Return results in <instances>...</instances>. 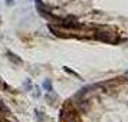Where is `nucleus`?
I'll use <instances>...</instances> for the list:
<instances>
[{"instance_id": "1", "label": "nucleus", "mask_w": 128, "mask_h": 122, "mask_svg": "<svg viewBox=\"0 0 128 122\" xmlns=\"http://www.w3.org/2000/svg\"><path fill=\"white\" fill-rule=\"evenodd\" d=\"M43 86H45V88H49V89H50V86H52V85H50V82H49V81H46L45 83H43ZM50 91H52V89H50ZM50 91H49V92H50Z\"/></svg>"}, {"instance_id": "2", "label": "nucleus", "mask_w": 128, "mask_h": 122, "mask_svg": "<svg viewBox=\"0 0 128 122\" xmlns=\"http://www.w3.org/2000/svg\"><path fill=\"white\" fill-rule=\"evenodd\" d=\"M7 3H9V4H10V3H12V0H6Z\"/></svg>"}]
</instances>
